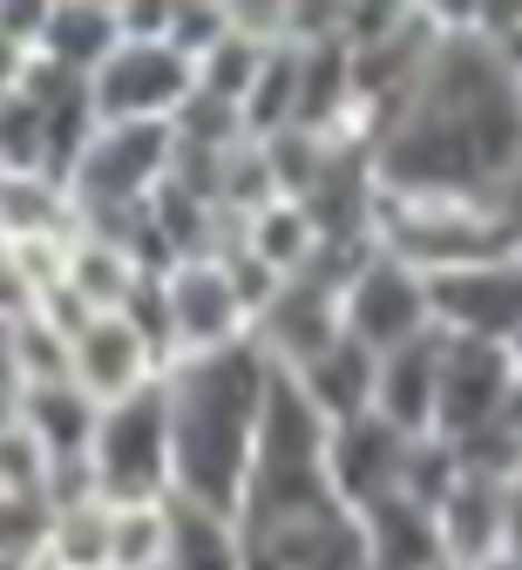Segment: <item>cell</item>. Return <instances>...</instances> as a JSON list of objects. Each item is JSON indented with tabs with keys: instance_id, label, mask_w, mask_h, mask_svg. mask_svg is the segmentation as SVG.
<instances>
[{
	"instance_id": "cell-11",
	"label": "cell",
	"mask_w": 522,
	"mask_h": 570,
	"mask_svg": "<svg viewBox=\"0 0 522 570\" xmlns=\"http://www.w3.org/2000/svg\"><path fill=\"white\" fill-rule=\"evenodd\" d=\"M434 293V326L441 333H469V340H522V252L469 265V272H441L427 278Z\"/></svg>"
},
{
	"instance_id": "cell-16",
	"label": "cell",
	"mask_w": 522,
	"mask_h": 570,
	"mask_svg": "<svg viewBox=\"0 0 522 570\" xmlns=\"http://www.w3.org/2000/svg\"><path fill=\"white\" fill-rule=\"evenodd\" d=\"M298 387L313 394V407L339 428V421H360L373 414V394H381V353H366L353 333L333 340L313 367H298Z\"/></svg>"
},
{
	"instance_id": "cell-20",
	"label": "cell",
	"mask_w": 522,
	"mask_h": 570,
	"mask_svg": "<svg viewBox=\"0 0 522 570\" xmlns=\"http://www.w3.org/2000/svg\"><path fill=\"white\" fill-rule=\"evenodd\" d=\"M238 245H245L258 265H272L278 278H306V272L319 265V252H326L313 210L298 204V197H278V204L258 210V218H245V225H238Z\"/></svg>"
},
{
	"instance_id": "cell-35",
	"label": "cell",
	"mask_w": 522,
	"mask_h": 570,
	"mask_svg": "<svg viewBox=\"0 0 522 570\" xmlns=\"http://www.w3.org/2000/svg\"><path fill=\"white\" fill-rule=\"evenodd\" d=\"M157 570H170V563H157Z\"/></svg>"
},
{
	"instance_id": "cell-21",
	"label": "cell",
	"mask_w": 522,
	"mask_h": 570,
	"mask_svg": "<svg viewBox=\"0 0 522 570\" xmlns=\"http://www.w3.org/2000/svg\"><path fill=\"white\" fill-rule=\"evenodd\" d=\"M170 570H245V523L170 495Z\"/></svg>"
},
{
	"instance_id": "cell-9",
	"label": "cell",
	"mask_w": 522,
	"mask_h": 570,
	"mask_svg": "<svg viewBox=\"0 0 522 570\" xmlns=\"http://www.w3.org/2000/svg\"><path fill=\"white\" fill-rule=\"evenodd\" d=\"M170 285V326H177V361H197V353H224V346H238L252 340V306L238 293V278L232 265H224L217 252L210 258H184L164 272Z\"/></svg>"
},
{
	"instance_id": "cell-7",
	"label": "cell",
	"mask_w": 522,
	"mask_h": 570,
	"mask_svg": "<svg viewBox=\"0 0 522 570\" xmlns=\"http://www.w3.org/2000/svg\"><path fill=\"white\" fill-rule=\"evenodd\" d=\"M96 122H177V109L197 96V61H184L170 41H122L96 76Z\"/></svg>"
},
{
	"instance_id": "cell-33",
	"label": "cell",
	"mask_w": 522,
	"mask_h": 570,
	"mask_svg": "<svg viewBox=\"0 0 522 570\" xmlns=\"http://www.w3.org/2000/svg\"><path fill=\"white\" fill-rule=\"evenodd\" d=\"M482 570H522V557H495V563H482Z\"/></svg>"
},
{
	"instance_id": "cell-8",
	"label": "cell",
	"mask_w": 522,
	"mask_h": 570,
	"mask_svg": "<svg viewBox=\"0 0 522 570\" xmlns=\"http://www.w3.org/2000/svg\"><path fill=\"white\" fill-rule=\"evenodd\" d=\"M522 367L502 340H469V333H447V353H441V414H434V435L441 442H462V435H482V428L502 421L509 394H515Z\"/></svg>"
},
{
	"instance_id": "cell-25",
	"label": "cell",
	"mask_w": 522,
	"mask_h": 570,
	"mask_svg": "<svg viewBox=\"0 0 522 570\" xmlns=\"http://www.w3.org/2000/svg\"><path fill=\"white\" fill-rule=\"evenodd\" d=\"M272 48H278V41H258V35H245V28L232 21V35H224V41L197 61V89L217 96V102H232V109H245L252 89H258V76H265V55H272Z\"/></svg>"
},
{
	"instance_id": "cell-30",
	"label": "cell",
	"mask_w": 522,
	"mask_h": 570,
	"mask_svg": "<svg viewBox=\"0 0 522 570\" xmlns=\"http://www.w3.org/2000/svg\"><path fill=\"white\" fill-rule=\"evenodd\" d=\"M0 381L21 387V320H8V313H0Z\"/></svg>"
},
{
	"instance_id": "cell-13",
	"label": "cell",
	"mask_w": 522,
	"mask_h": 570,
	"mask_svg": "<svg viewBox=\"0 0 522 570\" xmlns=\"http://www.w3.org/2000/svg\"><path fill=\"white\" fill-rule=\"evenodd\" d=\"M407 455H414V435H401V428L381 421V414H360V421L333 428L326 469H333V489L346 495L353 510H373V503H387V495H401Z\"/></svg>"
},
{
	"instance_id": "cell-31",
	"label": "cell",
	"mask_w": 522,
	"mask_h": 570,
	"mask_svg": "<svg viewBox=\"0 0 522 570\" xmlns=\"http://www.w3.org/2000/svg\"><path fill=\"white\" fill-rule=\"evenodd\" d=\"M14 421H21V387H14V381H0V435H8Z\"/></svg>"
},
{
	"instance_id": "cell-3",
	"label": "cell",
	"mask_w": 522,
	"mask_h": 570,
	"mask_svg": "<svg viewBox=\"0 0 522 570\" xmlns=\"http://www.w3.org/2000/svg\"><path fill=\"white\" fill-rule=\"evenodd\" d=\"M373 245L401 265H414L421 278L469 272V265L515 252L509 225L495 218V204H482V197H394V190H381Z\"/></svg>"
},
{
	"instance_id": "cell-18",
	"label": "cell",
	"mask_w": 522,
	"mask_h": 570,
	"mask_svg": "<svg viewBox=\"0 0 522 570\" xmlns=\"http://www.w3.org/2000/svg\"><path fill=\"white\" fill-rule=\"evenodd\" d=\"M116 48H122V14L96 8V0H61V8H48V28L35 41V55L68 68V76H96Z\"/></svg>"
},
{
	"instance_id": "cell-6",
	"label": "cell",
	"mask_w": 522,
	"mask_h": 570,
	"mask_svg": "<svg viewBox=\"0 0 522 570\" xmlns=\"http://www.w3.org/2000/svg\"><path fill=\"white\" fill-rule=\"evenodd\" d=\"M238 523H245V570H373V537L353 503L238 517Z\"/></svg>"
},
{
	"instance_id": "cell-24",
	"label": "cell",
	"mask_w": 522,
	"mask_h": 570,
	"mask_svg": "<svg viewBox=\"0 0 522 570\" xmlns=\"http://www.w3.org/2000/svg\"><path fill=\"white\" fill-rule=\"evenodd\" d=\"M48 557L61 570H116V503H75V510H55V530H48Z\"/></svg>"
},
{
	"instance_id": "cell-4",
	"label": "cell",
	"mask_w": 522,
	"mask_h": 570,
	"mask_svg": "<svg viewBox=\"0 0 522 570\" xmlns=\"http://www.w3.org/2000/svg\"><path fill=\"white\" fill-rule=\"evenodd\" d=\"M102 503H170L177 495V449H170V374L116 407H102L96 449H89Z\"/></svg>"
},
{
	"instance_id": "cell-17",
	"label": "cell",
	"mask_w": 522,
	"mask_h": 570,
	"mask_svg": "<svg viewBox=\"0 0 522 570\" xmlns=\"http://www.w3.org/2000/svg\"><path fill=\"white\" fill-rule=\"evenodd\" d=\"M360 517H366V537H373V570H455L434 510H421L414 495H387V503H373Z\"/></svg>"
},
{
	"instance_id": "cell-28",
	"label": "cell",
	"mask_w": 522,
	"mask_h": 570,
	"mask_svg": "<svg viewBox=\"0 0 522 570\" xmlns=\"http://www.w3.org/2000/svg\"><path fill=\"white\" fill-rule=\"evenodd\" d=\"M28 68H35V48H28V41H14L8 28H0V102H8V96L28 82Z\"/></svg>"
},
{
	"instance_id": "cell-10",
	"label": "cell",
	"mask_w": 522,
	"mask_h": 570,
	"mask_svg": "<svg viewBox=\"0 0 522 570\" xmlns=\"http://www.w3.org/2000/svg\"><path fill=\"white\" fill-rule=\"evenodd\" d=\"M346 333L366 346V353H394L421 333H434V293L427 278L387 252H373L366 272L346 285Z\"/></svg>"
},
{
	"instance_id": "cell-27",
	"label": "cell",
	"mask_w": 522,
	"mask_h": 570,
	"mask_svg": "<svg viewBox=\"0 0 522 570\" xmlns=\"http://www.w3.org/2000/svg\"><path fill=\"white\" fill-rule=\"evenodd\" d=\"M116 570H157L170 563V503H129L116 510Z\"/></svg>"
},
{
	"instance_id": "cell-32",
	"label": "cell",
	"mask_w": 522,
	"mask_h": 570,
	"mask_svg": "<svg viewBox=\"0 0 522 570\" xmlns=\"http://www.w3.org/2000/svg\"><path fill=\"white\" fill-rule=\"evenodd\" d=\"M502 428L522 442V381H515V394H509V407H502Z\"/></svg>"
},
{
	"instance_id": "cell-23",
	"label": "cell",
	"mask_w": 522,
	"mask_h": 570,
	"mask_svg": "<svg viewBox=\"0 0 522 570\" xmlns=\"http://www.w3.org/2000/svg\"><path fill=\"white\" fill-rule=\"evenodd\" d=\"M298 89H306V48L298 41H278L265 55V76L245 102V136L252 142H272L285 129H298Z\"/></svg>"
},
{
	"instance_id": "cell-29",
	"label": "cell",
	"mask_w": 522,
	"mask_h": 570,
	"mask_svg": "<svg viewBox=\"0 0 522 570\" xmlns=\"http://www.w3.org/2000/svg\"><path fill=\"white\" fill-rule=\"evenodd\" d=\"M489 204H495V218L509 225V238H515V252H522V170H515V177H509Z\"/></svg>"
},
{
	"instance_id": "cell-5",
	"label": "cell",
	"mask_w": 522,
	"mask_h": 570,
	"mask_svg": "<svg viewBox=\"0 0 522 570\" xmlns=\"http://www.w3.org/2000/svg\"><path fill=\"white\" fill-rule=\"evenodd\" d=\"M177 170V129L170 122H102L68 177V197L82 218L102 210H142Z\"/></svg>"
},
{
	"instance_id": "cell-12",
	"label": "cell",
	"mask_w": 522,
	"mask_h": 570,
	"mask_svg": "<svg viewBox=\"0 0 522 570\" xmlns=\"http://www.w3.org/2000/svg\"><path fill=\"white\" fill-rule=\"evenodd\" d=\"M170 367H164V353L149 346L122 313H102L89 320L82 333H75V387H82L96 407H116L142 387H157Z\"/></svg>"
},
{
	"instance_id": "cell-22",
	"label": "cell",
	"mask_w": 522,
	"mask_h": 570,
	"mask_svg": "<svg viewBox=\"0 0 522 570\" xmlns=\"http://www.w3.org/2000/svg\"><path fill=\"white\" fill-rule=\"evenodd\" d=\"M68 293L82 299L89 313H122L129 306V293L142 285V265L122 252V245H109V238H89V232H75V245H68Z\"/></svg>"
},
{
	"instance_id": "cell-26",
	"label": "cell",
	"mask_w": 522,
	"mask_h": 570,
	"mask_svg": "<svg viewBox=\"0 0 522 570\" xmlns=\"http://www.w3.org/2000/svg\"><path fill=\"white\" fill-rule=\"evenodd\" d=\"M0 177H48V109L28 89L0 102Z\"/></svg>"
},
{
	"instance_id": "cell-19",
	"label": "cell",
	"mask_w": 522,
	"mask_h": 570,
	"mask_svg": "<svg viewBox=\"0 0 522 570\" xmlns=\"http://www.w3.org/2000/svg\"><path fill=\"white\" fill-rule=\"evenodd\" d=\"M21 421H28V435L55 462H89L96 428H102V407L75 387V381H61V387H21Z\"/></svg>"
},
{
	"instance_id": "cell-34",
	"label": "cell",
	"mask_w": 522,
	"mask_h": 570,
	"mask_svg": "<svg viewBox=\"0 0 522 570\" xmlns=\"http://www.w3.org/2000/svg\"><path fill=\"white\" fill-rule=\"evenodd\" d=\"M502 48H509V55H515V61H522V28H515V35H509V41H502Z\"/></svg>"
},
{
	"instance_id": "cell-15",
	"label": "cell",
	"mask_w": 522,
	"mask_h": 570,
	"mask_svg": "<svg viewBox=\"0 0 522 570\" xmlns=\"http://www.w3.org/2000/svg\"><path fill=\"white\" fill-rule=\"evenodd\" d=\"M441 523V543H447V563L455 570H482L509 550V482H489V475H469L447 489V503L434 510Z\"/></svg>"
},
{
	"instance_id": "cell-14",
	"label": "cell",
	"mask_w": 522,
	"mask_h": 570,
	"mask_svg": "<svg viewBox=\"0 0 522 570\" xmlns=\"http://www.w3.org/2000/svg\"><path fill=\"white\" fill-rule=\"evenodd\" d=\"M441 353H447V333H421L394 353H381V394H373V414L394 421L401 435L427 442L434 435V414H441Z\"/></svg>"
},
{
	"instance_id": "cell-1",
	"label": "cell",
	"mask_w": 522,
	"mask_h": 570,
	"mask_svg": "<svg viewBox=\"0 0 522 570\" xmlns=\"http://www.w3.org/2000/svg\"><path fill=\"white\" fill-rule=\"evenodd\" d=\"M421 89L366 136L373 177L394 197H495L522 170V61L482 35L475 8L441 14Z\"/></svg>"
},
{
	"instance_id": "cell-2",
	"label": "cell",
	"mask_w": 522,
	"mask_h": 570,
	"mask_svg": "<svg viewBox=\"0 0 522 570\" xmlns=\"http://www.w3.org/2000/svg\"><path fill=\"white\" fill-rule=\"evenodd\" d=\"M272 361L258 340L170 367V449H177V495L204 510L238 517L252 462H258V414H265Z\"/></svg>"
}]
</instances>
